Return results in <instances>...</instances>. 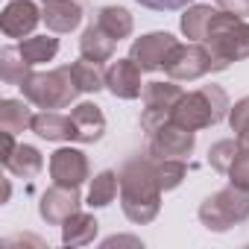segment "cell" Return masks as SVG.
<instances>
[{
  "instance_id": "cell-15",
  "label": "cell",
  "mask_w": 249,
  "mask_h": 249,
  "mask_svg": "<svg viewBox=\"0 0 249 249\" xmlns=\"http://www.w3.org/2000/svg\"><path fill=\"white\" fill-rule=\"evenodd\" d=\"M41 21L53 33H71L82 24V6L76 0H44Z\"/></svg>"
},
{
  "instance_id": "cell-9",
  "label": "cell",
  "mask_w": 249,
  "mask_h": 249,
  "mask_svg": "<svg viewBox=\"0 0 249 249\" xmlns=\"http://www.w3.org/2000/svg\"><path fill=\"white\" fill-rule=\"evenodd\" d=\"M176 47H179V41L170 33H147L132 41L129 56L138 62L141 71H164V65Z\"/></svg>"
},
{
  "instance_id": "cell-8",
  "label": "cell",
  "mask_w": 249,
  "mask_h": 249,
  "mask_svg": "<svg viewBox=\"0 0 249 249\" xmlns=\"http://www.w3.org/2000/svg\"><path fill=\"white\" fill-rule=\"evenodd\" d=\"M196 147V132L179 126V123L167 120L161 129L150 135V159H188Z\"/></svg>"
},
{
  "instance_id": "cell-1",
  "label": "cell",
  "mask_w": 249,
  "mask_h": 249,
  "mask_svg": "<svg viewBox=\"0 0 249 249\" xmlns=\"http://www.w3.org/2000/svg\"><path fill=\"white\" fill-rule=\"evenodd\" d=\"M120 208L129 223L147 226L159 217L161 185L156 176V161L150 156H132L120 167Z\"/></svg>"
},
{
  "instance_id": "cell-5",
  "label": "cell",
  "mask_w": 249,
  "mask_h": 249,
  "mask_svg": "<svg viewBox=\"0 0 249 249\" xmlns=\"http://www.w3.org/2000/svg\"><path fill=\"white\" fill-rule=\"evenodd\" d=\"M246 220H249V188L229 185L211 194L199 205V223L208 231H229L231 226H240Z\"/></svg>"
},
{
  "instance_id": "cell-13",
  "label": "cell",
  "mask_w": 249,
  "mask_h": 249,
  "mask_svg": "<svg viewBox=\"0 0 249 249\" xmlns=\"http://www.w3.org/2000/svg\"><path fill=\"white\" fill-rule=\"evenodd\" d=\"M41 21V9L36 0H9L6 9L0 12V30L6 38H27Z\"/></svg>"
},
{
  "instance_id": "cell-26",
  "label": "cell",
  "mask_w": 249,
  "mask_h": 249,
  "mask_svg": "<svg viewBox=\"0 0 249 249\" xmlns=\"http://www.w3.org/2000/svg\"><path fill=\"white\" fill-rule=\"evenodd\" d=\"M120 191V176L114 170H103L91 179V188H88V205L91 208H106Z\"/></svg>"
},
{
  "instance_id": "cell-32",
  "label": "cell",
  "mask_w": 249,
  "mask_h": 249,
  "mask_svg": "<svg viewBox=\"0 0 249 249\" xmlns=\"http://www.w3.org/2000/svg\"><path fill=\"white\" fill-rule=\"evenodd\" d=\"M217 6L234 12V15H249V0H217Z\"/></svg>"
},
{
  "instance_id": "cell-22",
  "label": "cell",
  "mask_w": 249,
  "mask_h": 249,
  "mask_svg": "<svg viewBox=\"0 0 249 249\" xmlns=\"http://www.w3.org/2000/svg\"><path fill=\"white\" fill-rule=\"evenodd\" d=\"M30 73H33V65L21 56L18 47H3L0 50V79L6 85H24Z\"/></svg>"
},
{
  "instance_id": "cell-21",
  "label": "cell",
  "mask_w": 249,
  "mask_h": 249,
  "mask_svg": "<svg viewBox=\"0 0 249 249\" xmlns=\"http://www.w3.org/2000/svg\"><path fill=\"white\" fill-rule=\"evenodd\" d=\"M97 229H100V223L94 220V214L76 211L71 220L62 223V243L65 246H88L97 237Z\"/></svg>"
},
{
  "instance_id": "cell-28",
  "label": "cell",
  "mask_w": 249,
  "mask_h": 249,
  "mask_svg": "<svg viewBox=\"0 0 249 249\" xmlns=\"http://www.w3.org/2000/svg\"><path fill=\"white\" fill-rule=\"evenodd\" d=\"M229 126H231L237 144L249 150V97L237 100V103L229 108Z\"/></svg>"
},
{
  "instance_id": "cell-3",
  "label": "cell",
  "mask_w": 249,
  "mask_h": 249,
  "mask_svg": "<svg viewBox=\"0 0 249 249\" xmlns=\"http://www.w3.org/2000/svg\"><path fill=\"white\" fill-rule=\"evenodd\" d=\"M229 108H231L229 97L220 85H202L191 94H182L170 120L191 132H199V129H208L214 123H220L223 117H229Z\"/></svg>"
},
{
  "instance_id": "cell-34",
  "label": "cell",
  "mask_w": 249,
  "mask_h": 249,
  "mask_svg": "<svg viewBox=\"0 0 249 249\" xmlns=\"http://www.w3.org/2000/svg\"><path fill=\"white\" fill-rule=\"evenodd\" d=\"M123 243L141 246V240H138V237H108V240H103V246H106V249H111V246H123Z\"/></svg>"
},
{
  "instance_id": "cell-7",
  "label": "cell",
  "mask_w": 249,
  "mask_h": 249,
  "mask_svg": "<svg viewBox=\"0 0 249 249\" xmlns=\"http://www.w3.org/2000/svg\"><path fill=\"white\" fill-rule=\"evenodd\" d=\"M164 71L176 82H194V79H202L208 73H217V62L202 41H191V44H179L170 53Z\"/></svg>"
},
{
  "instance_id": "cell-19",
  "label": "cell",
  "mask_w": 249,
  "mask_h": 249,
  "mask_svg": "<svg viewBox=\"0 0 249 249\" xmlns=\"http://www.w3.org/2000/svg\"><path fill=\"white\" fill-rule=\"evenodd\" d=\"M3 167H6L12 176H18V179H36V176L41 173V167H44V159H41V153H38L36 147L18 144L15 153H12L9 159H3Z\"/></svg>"
},
{
  "instance_id": "cell-10",
  "label": "cell",
  "mask_w": 249,
  "mask_h": 249,
  "mask_svg": "<svg viewBox=\"0 0 249 249\" xmlns=\"http://www.w3.org/2000/svg\"><path fill=\"white\" fill-rule=\"evenodd\" d=\"M79 208H82L79 188H68V185H53L50 191L41 194V202H38V214H41V220L50 223V226H62V223L71 220Z\"/></svg>"
},
{
  "instance_id": "cell-11",
  "label": "cell",
  "mask_w": 249,
  "mask_h": 249,
  "mask_svg": "<svg viewBox=\"0 0 249 249\" xmlns=\"http://www.w3.org/2000/svg\"><path fill=\"white\" fill-rule=\"evenodd\" d=\"M91 167H88V156L76 147H62L50 156V176L53 185H68V188H79L88 179Z\"/></svg>"
},
{
  "instance_id": "cell-24",
  "label": "cell",
  "mask_w": 249,
  "mask_h": 249,
  "mask_svg": "<svg viewBox=\"0 0 249 249\" xmlns=\"http://www.w3.org/2000/svg\"><path fill=\"white\" fill-rule=\"evenodd\" d=\"M21 56L36 68V65H44V62H53L56 53H59V38L53 36H30L18 44Z\"/></svg>"
},
{
  "instance_id": "cell-23",
  "label": "cell",
  "mask_w": 249,
  "mask_h": 249,
  "mask_svg": "<svg viewBox=\"0 0 249 249\" xmlns=\"http://www.w3.org/2000/svg\"><path fill=\"white\" fill-rule=\"evenodd\" d=\"M214 12H217V9L208 6V3H194V6H188L185 15H182V21H179L185 38H188V41H202L208 24H211V18H214Z\"/></svg>"
},
{
  "instance_id": "cell-17",
  "label": "cell",
  "mask_w": 249,
  "mask_h": 249,
  "mask_svg": "<svg viewBox=\"0 0 249 249\" xmlns=\"http://www.w3.org/2000/svg\"><path fill=\"white\" fill-rule=\"evenodd\" d=\"M114 38L103 30V27H97V24H91L85 33H82V38H79V53H82V59H91V62H108L111 56H114Z\"/></svg>"
},
{
  "instance_id": "cell-27",
  "label": "cell",
  "mask_w": 249,
  "mask_h": 249,
  "mask_svg": "<svg viewBox=\"0 0 249 249\" xmlns=\"http://www.w3.org/2000/svg\"><path fill=\"white\" fill-rule=\"evenodd\" d=\"M156 161V159H153ZM156 176H159V185L161 191H173L185 182L188 176V161L185 159H161L156 161Z\"/></svg>"
},
{
  "instance_id": "cell-25",
  "label": "cell",
  "mask_w": 249,
  "mask_h": 249,
  "mask_svg": "<svg viewBox=\"0 0 249 249\" xmlns=\"http://www.w3.org/2000/svg\"><path fill=\"white\" fill-rule=\"evenodd\" d=\"M71 73L76 79V88L85 91V94H97L106 88V68L100 62H91V59H79L71 65Z\"/></svg>"
},
{
  "instance_id": "cell-18",
  "label": "cell",
  "mask_w": 249,
  "mask_h": 249,
  "mask_svg": "<svg viewBox=\"0 0 249 249\" xmlns=\"http://www.w3.org/2000/svg\"><path fill=\"white\" fill-rule=\"evenodd\" d=\"M94 24L103 27L114 41L129 38L132 30H135V21H132L129 9H123V6H100L97 15H94Z\"/></svg>"
},
{
  "instance_id": "cell-2",
  "label": "cell",
  "mask_w": 249,
  "mask_h": 249,
  "mask_svg": "<svg viewBox=\"0 0 249 249\" xmlns=\"http://www.w3.org/2000/svg\"><path fill=\"white\" fill-rule=\"evenodd\" d=\"M202 44L211 50L217 71H226L231 62H243L249 59V21H243V15H234L229 9H217Z\"/></svg>"
},
{
  "instance_id": "cell-33",
  "label": "cell",
  "mask_w": 249,
  "mask_h": 249,
  "mask_svg": "<svg viewBox=\"0 0 249 249\" xmlns=\"http://www.w3.org/2000/svg\"><path fill=\"white\" fill-rule=\"evenodd\" d=\"M15 147H18V144H15V135H12V132H3V156H0V161L9 159V156L15 153Z\"/></svg>"
},
{
  "instance_id": "cell-31",
  "label": "cell",
  "mask_w": 249,
  "mask_h": 249,
  "mask_svg": "<svg viewBox=\"0 0 249 249\" xmlns=\"http://www.w3.org/2000/svg\"><path fill=\"white\" fill-rule=\"evenodd\" d=\"M135 3H141L153 12H176V9H188L191 0H135Z\"/></svg>"
},
{
  "instance_id": "cell-30",
  "label": "cell",
  "mask_w": 249,
  "mask_h": 249,
  "mask_svg": "<svg viewBox=\"0 0 249 249\" xmlns=\"http://www.w3.org/2000/svg\"><path fill=\"white\" fill-rule=\"evenodd\" d=\"M226 176H229L231 185H237V188H249V150H246V147L237 150V156H234V161H231V167H229Z\"/></svg>"
},
{
  "instance_id": "cell-6",
  "label": "cell",
  "mask_w": 249,
  "mask_h": 249,
  "mask_svg": "<svg viewBox=\"0 0 249 249\" xmlns=\"http://www.w3.org/2000/svg\"><path fill=\"white\" fill-rule=\"evenodd\" d=\"M182 94L185 91L176 85V79H170V82H147L144 85V94H141V100H144L141 129L147 135H153L156 129H161L170 120V114H173L176 103L182 100Z\"/></svg>"
},
{
  "instance_id": "cell-16",
  "label": "cell",
  "mask_w": 249,
  "mask_h": 249,
  "mask_svg": "<svg viewBox=\"0 0 249 249\" xmlns=\"http://www.w3.org/2000/svg\"><path fill=\"white\" fill-rule=\"evenodd\" d=\"M38 138L44 141H73V123L71 114H59V111H41L33 117V126H30Z\"/></svg>"
},
{
  "instance_id": "cell-14",
  "label": "cell",
  "mask_w": 249,
  "mask_h": 249,
  "mask_svg": "<svg viewBox=\"0 0 249 249\" xmlns=\"http://www.w3.org/2000/svg\"><path fill=\"white\" fill-rule=\"evenodd\" d=\"M73 123V141L79 144H97L106 135V114L97 103H76L71 108Z\"/></svg>"
},
{
  "instance_id": "cell-20",
  "label": "cell",
  "mask_w": 249,
  "mask_h": 249,
  "mask_svg": "<svg viewBox=\"0 0 249 249\" xmlns=\"http://www.w3.org/2000/svg\"><path fill=\"white\" fill-rule=\"evenodd\" d=\"M30 100H12V97H6L3 103H0V132H12V135H18V132H24V129H30L33 126V111H30V106H27Z\"/></svg>"
},
{
  "instance_id": "cell-12",
  "label": "cell",
  "mask_w": 249,
  "mask_h": 249,
  "mask_svg": "<svg viewBox=\"0 0 249 249\" xmlns=\"http://www.w3.org/2000/svg\"><path fill=\"white\" fill-rule=\"evenodd\" d=\"M141 68L138 62L129 56V59H117L106 68V88L120 97V100H138L144 94V82H141Z\"/></svg>"
},
{
  "instance_id": "cell-35",
  "label": "cell",
  "mask_w": 249,
  "mask_h": 249,
  "mask_svg": "<svg viewBox=\"0 0 249 249\" xmlns=\"http://www.w3.org/2000/svg\"><path fill=\"white\" fill-rule=\"evenodd\" d=\"M9 194H12V185L6 182V185H3V202H9Z\"/></svg>"
},
{
  "instance_id": "cell-4",
  "label": "cell",
  "mask_w": 249,
  "mask_h": 249,
  "mask_svg": "<svg viewBox=\"0 0 249 249\" xmlns=\"http://www.w3.org/2000/svg\"><path fill=\"white\" fill-rule=\"evenodd\" d=\"M24 91V100H30L33 106L38 108H47V111H56V108H68L79 88H76V79L71 73V65L65 68H56V71H47V73H30L24 85H18Z\"/></svg>"
},
{
  "instance_id": "cell-29",
  "label": "cell",
  "mask_w": 249,
  "mask_h": 249,
  "mask_svg": "<svg viewBox=\"0 0 249 249\" xmlns=\"http://www.w3.org/2000/svg\"><path fill=\"white\" fill-rule=\"evenodd\" d=\"M237 150H240L237 138H226V141H217V144L208 150V164H211L217 173H229V167H231V161H234Z\"/></svg>"
}]
</instances>
